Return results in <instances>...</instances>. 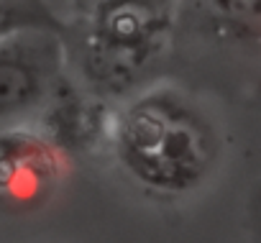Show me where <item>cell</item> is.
<instances>
[{
	"label": "cell",
	"instance_id": "6da1fadb",
	"mask_svg": "<svg viewBox=\"0 0 261 243\" xmlns=\"http://www.w3.org/2000/svg\"><path fill=\"white\" fill-rule=\"evenodd\" d=\"M118 167L156 197L200 190L218 167L220 136L195 100L151 87L113 113L108 133Z\"/></svg>",
	"mask_w": 261,
	"mask_h": 243
},
{
	"label": "cell",
	"instance_id": "3957f363",
	"mask_svg": "<svg viewBox=\"0 0 261 243\" xmlns=\"http://www.w3.org/2000/svg\"><path fill=\"white\" fill-rule=\"evenodd\" d=\"M59 31H18L0 39V131L29 126L64 77Z\"/></svg>",
	"mask_w": 261,
	"mask_h": 243
},
{
	"label": "cell",
	"instance_id": "277c9868",
	"mask_svg": "<svg viewBox=\"0 0 261 243\" xmlns=\"http://www.w3.org/2000/svg\"><path fill=\"white\" fill-rule=\"evenodd\" d=\"M67 167L69 159L36 128L0 131V210L18 215L44 207Z\"/></svg>",
	"mask_w": 261,
	"mask_h": 243
},
{
	"label": "cell",
	"instance_id": "8992f818",
	"mask_svg": "<svg viewBox=\"0 0 261 243\" xmlns=\"http://www.w3.org/2000/svg\"><path fill=\"white\" fill-rule=\"evenodd\" d=\"M31 29L64 34L67 26L44 0H0V39Z\"/></svg>",
	"mask_w": 261,
	"mask_h": 243
},
{
	"label": "cell",
	"instance_id": "52a82bcc",
	"mask_svg": "<svg viewBox=\"0 0 261 243\" xmlns=\"http://www.w3.org/2000/svg\"><path fill=\"white\" fill-rule=\"evenodd\" d=\"M207 6L230 23H246V26L256 29L258 0H207Z\"/></svg>",
	"mask_w": 261,
	"mask_h": 243
},
{
	"label": "cell",
	"instance_id": "ba28073f",
	"mask_svg": "<svg viewBox=\"0 0 261 243\" xmlns=\"http://www.w3.org/2000/svg\"><path fill=\"white\" fill-rule=\"evenodd\" d=\"M95 3H100V0H74V6L80 8V13H85V11H90Z\"/></svg>",
	"mask_w": 261,
	"mask_h": 243
},
{
	"label": "cell",
	"instance_id": "7a4b0ae2",
	"mask_svg": "<svg viewBox=\"0 0 261 243\" xmlns=\"http://www.w3.org/2000/svg\"><path fill=\"white\" fill-rule=\"evenodd\" d=\"M172 29L174 0H100L85 11L64 51L77 54L85 90L125 95L164 54Z\"/></svg>",
	"mask_w": 261,
	"mask_h": 243
},
{
	"label": "cell",
	"instance_id": "5b68a950",
	"mask_svg": "<svg viewBox=\"0 0 261 243\" xmlns=\"http://www.w3.org/2000/svg\"><path fill=\"white\" fill-rule=\"evenodd\" d=\"M113 113L105 97L77 87L69 77H62L49 102L39 113V133H44L67 159L97 146L110 133Z\"/></svg>",
	"mask_w": 261,
	"mask_h": 243
}]
</instances>
